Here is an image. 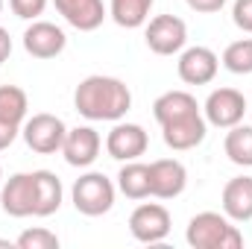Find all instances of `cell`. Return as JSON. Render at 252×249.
<instances>
[{
  "mask_svg": "<svg viewBox=\"0 0 252 249\" xmlns=\"http://www.w3.org/2000/svg\"><path fill=\"white\" fill-rule=\"evenodd\" d=\"M73 109L88 121H112V124H118L132 109V91L118 76L91 73L76 85Z\"/></svg>",
  "mask_w": 252,
  "mask_h": 249,
  "instance_id": "cell-1",
  "label": "cell"
},
{
  "mask_svg": "<svg viewBox=\"0 0 252 249\" xmlns=\"http://www.w3.org/2000/svg\"><path fill=\"white\" fill-rule=\"evenodd\" d=\"M32 185H35V208L32 217H50L62 208L64 187L62 179L53 170H32Z\"/></svg>",
  "mask_w": 252,
  "mask_h": 249,
  "instance_id": "cell-18",
  "label": "cell"
},
{
  "mask_svg": "<svg viewBox=\"0 0 252 249\" xmlns=\"http://www.w3.org/2000/svg\"><path fill=\"white\" fill-rule=\"evenodd\" d=\"M223 214L235 223H250L252 220V176H235L223 187Z\"/></svg>",
  "mask_w": 252,
  "mask_h": 249,
  "instance_id": "cell-17",
  "label": "cell"
},
{
  "mask_svg": "<svg viewBox=\"0 0 252 249\" xmlns=\"http://www.w3.org/2000/svg\"><path fill=\"white\" fill-rule=\"evenodd\" d=\"M185 241L193 249H241L244 235L232 220L220 211H199L193 214L185 229Z\"/></svg>",
  "mask_w": 252,
  "mask_h": 249,
  "instance_id": "cell-2",
  "label": "cell"
},
{
  "mask_svg": "<svg viewBox=\"0 0 252 249\" xmlns=\"http://www.w3.org/2000/svg\"><path fill=\"white\" fill-rule=\"evenodd\" d=\"M15 247L18 249H59V238H56V232L38 226V229L21 232L18 241H15Z\"/></svg>",
  "mask_w": 252,
  "mask_h": 249,
  "instance_id": "cell-24",
  "label": "cell"
},
{
  "mask_svg": "<svg viewBox=\"0 0 252 249\" xmlns=\"http://www.w3.org/2000/svg\"><path fill=\"white\" fill-rule=\"evenodd\" d=\"M53 6L79 32H94L97 27H103V21L109 15L103 0H53Z\"/></svg>",
  "mask_w": 252,
  "mask_h": 249,
  "instance_id": "cell-14",
  "label": "cell"
},
{
  "mask_svg": "<svg viewBox=\"0 0 252 249\" xmlns=\"http://www.w3.org/2000/svg\"><path fill=\"white\" fill-rule=\"evenodd\" d=\"M188 185V170L179 158H158L150 164V196L176 199Z\"/></svg>",
  "mask_w": 252,
  "mask_h": 249,
  "instance_id": "cell-10",
  "label": "cell"
},
{
  "mask_svg": "<svg viewBox=\"0 0 252 249\" xmlns=\"http://www.w3.org/2000/svg\"><path fill=\"white\" fill-rule=\"evenodd\" d=\"M250 115H252V106H250Z\"/></svg>",
  "mask_w": 252,
  "mask_h": 249,
  "instance_id": "cell-32",
  "label": "cell"
},
{
  "mask_svg": "<svg viewBox=\"0 0 252 249\" xmlns=\"http://www.w3.org/2000/svg\"><path fill=\"white\" fill-rule=\"evenodd\" d=\"M115 182L100 173V170H88L82 173L73 187H70V199H73V208L85 217H103L112 211L115 205Z\"/></svg>",
  "mask_w": 252,
  "mask_h": 249,
  "instance_id": "cell-3",
  "label": "cell"
},
{
  "mask_svg": "<svg viewBox=\"0 0 252 249\" xmlns=\"http://www.w3.org/2000/svg\"><path fill=\"white\" fill-rule=\"evenodd\" d=\"M0 12H3V0H0Z\"/></svg>",
  "mask_w": 252,
  "mask_h": 249,
  "instance_id": "cell-31",
  "label": "cell"
},
{
  "mask_svg": "<svg viewBox=\"0 0 252 249\" xmlns=\"http://www.w3.org/2000/svg\"><path fill=\"white\" fill-rule=\"evenodd\" d=\"M12 12L24 21H38V15L47 9V0H9Z\"/></svg>",
  "mask_w": 252,
  "mask_h": 249,
  "instance_id": "cell-25",
  "label": "cell"
},
{
  "mask_svg": "<svg viewBox=\"0 0 252 249\" xmlns=\"http://www.w3.org/2000/svg\"><path fill=\"white\" fill-rule=\"evenodd\" d=\"M223 67L229 73L247 76L252 73V38H238L223 50Z\"/></svg>",
  "mask_w": 252,
  "mask_h": 249,
  "instance_id": "cell-23",
  "label": "cell"
},
{
  "mask_svg": "<svg viewBox=\"0 0 252 249\" xmlns=\"http://www.w3.org/2000/svg\"><path fill=\"white\" fill-rule=\"evenodd\" d=\"M64 47H67L64 30L50 21H32L24 30V50L32 59H56L64 53Z\"/></svg>",
  "mask_w": 252,
  "mask_h": 249,
  "instance_id": "cell-8",
  "label": "cell"
},
{
  "mask_svg": "<svg viewBox=\"0 0 252 249\" xmlns=\"http://www.w3.org/2000/svg\"><path fill=\"white\" fill-rule=\"evenodd\" d=\"M193 115H202L196 97L188 91H164L161 97H156L153 103V118L158 121V126L164 124H176V121H185Z\"/></svg>",
  "mask_w": 252,
  "mask_h": 249,
  "instance_id": "cell-15",
  "label": "cell"
},
{
  "mask_svg": "<svg viewBox=\"0 0 252 249\" xmlns=\"http://www.w3.org/2000/svg\"><path fill=\"white\" fill-rule=\"evenodd\" d=\"M0 208L9 217H32L35 208V185H32V173H15L6 179V185L0 190Z\"/></svg>",
  "mask_w": 252,
  "mask_h": 249,
  "instance_id": "cell-13",
  "label": "cell"
},
{
  "mask_svg": "<svg viewBox=\"0 0 252 249\" xmlns=\"http://www.w3.org/2000/svg\"><path fill=\"white\" fill-rule=\"evenodd\" d=\"M217 67H220V59L211 47H188L179 53V62H176V70H179V79L188 82V85H208L214 76H217Z\"/></svg>",
  "mask_w": 252,
  "mask_h": 249,
  "instance_id": "cell-11",
  "label": "cell"
},
{
  "mask_svg": "<svg viewBox=\"0 0 252 249\" xmlns=\"http://www.w3.org/2000/svg\"><path fill=\"white\" fill-rule=\"evenodd\" d=\"M156 0H109V15L118 27L124 30H138L150 21Z\"/></svg>",
  "mask_w": 252,
  "mask_h": 249,
  "instance_id": "cell-19",
  "label": "cell"
},
{
  "mask_svg": "<svg viewBox=\"0 0 252 249\" xmlns=\"http://www.w3.org/2000/svg\"><path fill=\"white\" fill-rule=\"evenodd\" d=\"M144 41L156 56H173L182 53L188 44V27L176 15H156L150 24H144Z\"/></svg>",
  "mask_w": 252,
  "mask_h": 249,
  "instance_id": "cell-5",
  "label": "cell"
},
{
  "mask_svg": "<svg viewBox=\"0 0 252 249\" xmlns=\"http://www.w3.org/2000/svg\"><path fill=\"white\" fill-rule=\"evenodd\" d=\"M150 138L141 124H118L112 126V132L106 135V153L118 161H135L147 153Z\"/></svg>",
  "mask_w": 252,
  "mask_h": 249,
  "instance_id": "cell-9",
  "label": "cell"
},
{
  "mask_svg": "<svg viewBox=\"0 0 252 249\" xmlns=\"http://www.w3.org/2000/svg\"><path fill=\"white\" fill-rule=\"evenodd\" d=\"M21 135V126L18 124H9V121H3L0 118V150H9L12 144H15V138Z\"/></svg>",
  "mask_w": 252,
  "mask_h": 249,
  "instance_id": "cell-27",
  "label": "cell"
},
{
  "mask_svg": "<svg viewBox=\"0 0 252 249\" xmlns=\"http://www.w3.org/2000/svg\"><path fill=\"white\" fill-rule=\"evenodd\" d=\"M118 190L129 199H147L150 196V164L124 161L121 173H118Z\"/></svg>",
  "mask_w": 252,
  "mask_h": 249,
  "instance_id": "cell-20",
  "label": "cell"
},
{
  "mask_svg": "<svg viewBox=\"0 0 252 249\" xmlns=\"http://www.w3.org/2000/svg\"><path fill=\"white\" fill-rule=\"evenodd\" d=\"M27 112H30L27 91H24V88H18V85H0V118H3V121H9V124L24 126Z\"/></svg>",
  "mask_w": 252,
  "mask_h": 249,
  "instance_id": "cell-22",
  "label": "cell"
},
{
  "mask_svg": "<svg viewBox=\"0 0 252 249\" xmlns=\"http://www.w3.org/2000/svg\"><path fill=\"white\" fill-rule=\"evenodd\" d=\"M170 211L158 202H144L129 214V232L138 244H161L170 235Z\"/></svg>",
  "mask_w": 252,
  "mask_h": 249,
  "instance_id": "cell-7",
  "label": "cell"
},
{
  "mask_svg": "<svg viewBox=\"0 0 252 249\" xmlns=\"http://www.w3.org/2000/svg\"><path fill=\"white\" fill-rule=\"evenodd\" d=\"M205 132H208V121L202 115H193V118H185V121H176V124H164L161 126V138L170 150L176 153H185V150H193L205 141Z\"/></svg>",
  "mask_w": 252,
  "mask_h": 249,
  "instance_id": "cell-16",
  "label": "cell"
},
{
  "mask_svg": "<svg viewBox=\"0 0 252 249\" xmlns=\"http://www.w3.org/2000/svg\"><path fill=\"white\" fill-rule=\"evenodd\" d=\"M185 3L199 15H211V12H220L226 6V0H185Z\"/></svg>",
  "mask_w": 252,
  "mask_h": 249,
  "instance_id": "cell-28",
  "label": "cell"
},
{
  "mask_svg": "<svg viewBox=\"0 0 252 249\" xmlns=\"http://www.w3.org/2000/svg\"><path fill=\"white\" fill-rule=\"evenodd\" d=\"M0 182H3V167H0Z\"/></svg>",
  "mask_w": 252,
  "mask_h": 249,
  "instance_id": "cell-30",
  "label": "cell"
},
{
  "mask_svg": "<svg viewBox=\"0 0 252 249\" xmlns=\"http://www.w3.org/2000/svg\"><path fill=\"white\" fill-rule=\"evenodd\" d=\"M223 150L229 156L232 164L238 167H252V126H232L226 132V141H223Z\"/></svg>",
  "mask_w": 252,
  "mask_h": 249,
  "instance_id": "cell-21",
  "label": "cell"
},
{
  "mask_svg": "<svg viewBox=\"0 0 252 249\" xmlns=\"http://www.w3.org/2000/svg\"><path fill=\"white\" fill-rule=\"evenodd\" d=\"M21 135L27 141V147L38 156H53V153H62L64 135H67V126L62 118L50 115V112H38L32 115L30 121H24L21 126Z\"/></svg>",
  "mask_w": 252,
  "mask_h": 249,
  "instance_id": "cell-4",
  "label": "cell"
},
{
  "mask_svg": "<svg viewBox=\"0 0 252 249\" xmlns=\"http://www.w3.org/2000/svg\"><path fill=\"white\" fill-rule=\"evenodd\" d=\"M12 56V38H9V30L0 27V64Z\"/></svg>",
  "mask_w": 252,
  "mask_h": 249,
  "instance_id": "cell-29",
  "label": "cell"
},
{
  "mask_svg": "<svg viewBox=\"0 0 252 249\" xmlns=\"http://www.w3.org/2000/svg\"><path fill=\"white\" fill-rule=\"evenodd\" d=\"M232 21H235L238 30L252 32V0H235V6H232Z\"/></svg>",
  "mask_w": 252,
  "mask_h": 249,
  "instance_id": "cell-26",
  "label": "cell"
},
{
  "mask_svg": "<svg viewBox=\"0 0 252 249\" xmlns=\"http://www.w3.org/2000/svg\"><path fill=\"white\" fill-rule=\"evenodd\" d=\"M100 147H103V138L94 126H76V129H67L62 144V156L70 167H91L100 156Z\"/></svg>",
  "mask_w": 252,
  "mask_h": 249,
  "instance_id": "cell-12",
  "label": "cell"
},
{
  "mask_svg": "<svg viewBox=\"0 0 252 249\" xmlns=\"http://www.w3.org/2000/svg\"><path fill=\"white\" fill-rule=\"evenodd\" d=\"M250 112L247 97L238 88H214L202 106V118L217 129H232L244 121V115Z\"/></svg>",
  "mask_w": 252,
  "mask_h": 249,
  "instance_id": "cell-6",
  "label": "cell"
}]
</instances>
